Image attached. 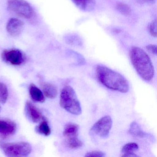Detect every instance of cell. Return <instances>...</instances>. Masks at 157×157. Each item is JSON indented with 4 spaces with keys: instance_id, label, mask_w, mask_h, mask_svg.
Segmentation results:
<instances>
[{
    "instance_id": "obj_1",
    "label": "cell",
    "mask_w": 157,
    "mask_h": 157,
    "mask_svg": "<svg viewBox=\"0 0 157 157\" xmlns=\"http://www.w3.org/2000/svg\"><path fill=\"white\" fill-rule=\"evenodd\" d=\"M96 73L99 81L106 88L123 93L129 90L128 82L120 73L101 65L97 66Z\"/></svg>"
},
{
    "instance_id": "obj_17",
    "label": "cell",
    "mask_w": 157,
    "mask_h": 157,
    "mask_svg": "<svg viewBox=\"0 0 157 157\" xmlns=\"http://www.w3.org/2000/svg\"><path fill=\"white\" fill-rule=\"evenodd\" d=\"M67 146L71 149H78L82 146V143L78 137L68 138L66 140Z\"/></svg>"
},
{
    "instance_id": "obj_18",
    "label": "cell",
    "mask_w": 157,
    "mask_h": 157,
    "mask_svg": "<svg viewBox=\"0 0 157 157\" xmlns=\"http://www.w3.org/2000/svg\"><path fill=\"white\" fill-rule=\"evenodd\" d=\"M116 10L122 15L127 16L131 13L130 7L124 2H118L116 4Z\"/></svg>"
},
{
    "instance_id": "obj_22",
    "label": "cell",
    "mask_w": 157,
    "mask_h": 157,
    "mask_svg": "<svg viewBox=\"0 0 157 157\" xmlns=\"http://www.w3.org/2000/svg\"><path fill=\"white\" fill-rule=\"evenodd\" d=\"M157 21L156 19L152 21L148 25L149 33L153 37H156L157 36Z\"/></svg>"
},
{
    "instance_id": "obj_15",
    "label": "cell",
    "mask_w": 157,
    "mask_h": 157,
    "mask_svg": "<svg viewBox=\"0 0 157 157\" xmlns=\"http://www.w3.org/2000/svg\"><path fill=\"white\" fill-rule=\"evenodd\" d=\"M43 90L44 94L48 98L54 99L57 95V89L51 83H44L43 85Z\"/></svg>"
},
{
    "instance_id": "obj_16",
    "label": "cell",
    "mask_w": 157,
    "mask_h": 157,
    "mask_svg": "<svg viewBox=\"0 0 157 157\" xmlns=\"http://www.w3.org/2000/svg\"><path fill=\"white\" fill-rule=\"evenodd\" d=\"M36 131L38 134L44 136H48L51 134V129L48 125L47 121L43 120L40 124L36 126Z\"/></svg>"
},
{
    "instance_id": "obj_2",
    "label": "cell",
    "mask_w": 157,
    "mask_h": 157,
    "mask_svg": "<svg viewBox=\"0 0 157 157\" xmlns=\"http://www.w3.org/2000/svg\"><path fill=\"white\" fill-rule=\"evenodd\" d=\"M130 58L139 75L144 80L150 81L154 77V69L147 54L140 48L134 47L130 49Z\"/></svg>"
},
{
    "instance_id": "obj_8",
    "label": "cell",
    "mask_w": 157,
    "mask_h": 157,
    "mask_svg": "<svg viewBox=\"0 0 157 157\" xmlns=\"http://www.w3.org/2000/svg\"><path fill=\"white\" fill-rule=\"evenodd\" d=\"M24 23L16 18H11L7 23L6 29L8 33L13 37L19 36L22 32Z\"/></svg>"
},
{
    "instance_id": "obj_19",
    "label": "cell",
    "mask_w": 157,
    "mask_h": 157,
    "mask_svg": "<svg viewBox=\"0 0 157 157\" xmlns=\"http://www.w3.org/2000/svg\"><path fill=\"white\" fill-rule=\"evenodd\" d=\"M67 43L71 45L80 46L82 44V40L77 35L71 34L66 37Z\"/></svg>"
},
{
    "instance_id": "obj_12",
    "label": "cell",
    "mask_w": 157,
    "mask_h": 157,
    "mask_svg": "<svg viewBox=\"0 0 157 157\" xmlns=\"http://www.w3.org/2000/svg\"><path fill=\"white\" fill-rule=\"evenodd\" d=\"M29 92L31 98L34 101L40 103H43L45 101V97L44 94L34 84H32L30 85Z\"/></svg>"
},
{
    "instance_id": "obj_14",
    "label": "cell",
    "mask_w": 157,
    "mask_h": 157,
    "mask_svg": "<svg viewBox=\"0 0 157 157\" xmlns=\"http://www.w3.org/2000/svg\"><path fill=\"white\" fill-rule=\"evenodd\" d=\"M79 128V126L77 124L69 123L64 128L63 135L66 138L78 137Z\"/></svg>"
},
{
    "instance_id": "obj_10",
    "label": "cell",
    "mask_w": 157,
    "mask_h": 157,
    "mask_svg": "<svg viewBox=\"0 0 157 157\" xmlns=\"http://www.w3.org/2000/svg\"><path fill=\"white\" fill-rule=\"evenodd\" d=\"M16 124L12 121L0 120V135L3 136H9L15 133Z\"/></svg>"
},
{
    "instance_id": "obj_24",
    "label": "cell",
    "mask_w": 157,
    "mask_h": 157,
    "mask_svg": "<svg viewBox=\"0 0 157 157\" xmlns=\"http://www.w3.org/2000/svg\"><path fill=\"white\" fill-rule=\"evenodd\" d=\"M146 48L150 53H151L153 55H157V46L155 45L150 44L147 46Z\"/></svg>"
},
{
    "instance_id": "obj_26",
    "label": "cell",
    "mask_w": 157,
    "mask_h": 157,
    "mask_svg": "<svg viewBox=\"0 0 157 157\" xmlns=\"http://www.w3.org/2000/svg\"><path fill=\"white\" fill-rule=\"evenodd\" d=\"M137 155H136L134 153H125V154H123V155H122V157H137Z\"/></svg>"
},
{
    "instance_id": "obj_21",
    "label": "cell",
    "mask_w": 157,
    "mask_h": 157,
    "mask_svg": "<svg viewBox=\"0 0 157 157\" xmlns=\"http://www.w3.org/2000/svg\"><path fill=\"white\" fill-rule=\"evenodd\" d=\"M139 149L138 145L136 143H128L124 145L122 149L123 154L134 153Z\"/></svg>"
},
{
    "instance_id": "obj_3",
    "label": "cell",
    "mask_w": 157,
    "mask_h": 157,
    "mask_svg": "<svg viewBox=\"0 0 157 157\" xmlns=\"http://www.w3.org/2000/svg\"><path fill=\"white\" fill-rule=\"evenodd\" d=\"M59 103L60 106L69 113L75 115H79L81 114L80 103L75 90L71 86H65L62 89Z\"/></svg>"
},
{
    "instance_id": "obj_7",
    "label": "cell",
    "mask_w": 157,
    "mask_h": 157,
    "mask_svg": "<svg viewBox=\"0 0 157 157\" xmlns=\"http://www.w3.org/2000/svg\"><path fill=\"white\" fill-rule=\"evenodd\" d=\"M2 59L6 63L13 66L21 65L25 61V57L22 52L19 49L5 50L2 55Z\"/></svg>"
},
{
    "instance_id": "obj_9",
    "label": "cell",
    "mask_w": 157,
    "mask_h": 157,
    "mask_svg": "<svg viewBox=\"0 0 157 157\" xmlns=\"http://www.w3.org/2000/svg\"><path fill=\"white\" fill-rule=\"evenodd\" d=\"M25 110L26 115L33 123H38L44 119L41 112L35 105L30 101H27L26 103Z\"/></svg>"
},
{
    "instance_id": "obj_20",
    "label": "cell",
    "mask_w": 157,
    "mask_h": 157,
    "mask_svg": "<svg viewBox=\"0 0 157 157\" xmlns=\"http://www.w3.org/2000/svg\"><path fill=\"white\" fill-rule=\"evenodd\" d=\"M9 92L7 86L4 83L0 82V102L5 103L8 100Z\"/></svg>"
},
{
    "instance_id": "obj_6",
    "label": "cell",
    "mask_w": 157,
    "mask_h": 157,
    "mask_svg": "<svg viewBox=\"0 0 157 157\" xmlns=\"http://www.w3.org/2000/svg\"><path fill=\"white\" fill-rule=\"evenodd\" d=\"M112 124L113 121L111 117L106 116L95 123L92 127L91 131L101 137L106 138L109 135Z\"/></svg>"
},
{
    "instance_id": "obj_25",
    "label": "cell",
    "mask_w": 157,
    "mask_h": 157,
    "mask_svg": "<svg viewBox=\"0 0 157 157\" xmlns=\"http://www.w3.org/2000/svg\"><path fill=\"white\" fill-rule=\"evenodd\" d=\"M138 3L140 4H152L156 2V0H136Z\"/></svg>"
},
{
    "instance_id": "obj_23",
    "label": "cell",
    "mask_w": 157,
    "mask_h": 157,
    "mask_svg": "<svg viewBox=\"0 0 157 157\" xmlns=\"http://www.w3.org/2000/svg\"><path fill=\"white\" fill-rule=\"evenodd\" d=\"M105 154L102 151H90L86 153L85 157H103L105 156Z\"/></svg>"
},
{
    "instance_id": "obj_11",
    "label": "cell",
    "mask_w": 157,
    "mask_h": 157,
    "mask_svg": "<svg viewBox=\"0 0 157 157\" xmlns=\"http://www.w3.org/2000/svg\"><path fill=\"white\" fill-rule=\"evenodd\" d=\"M75 5L82 10L90 12L94 9L95 0H71Z\"/></svg>"
},
{
    "instance_id": "obj_27",
    "label": "cell",
    "mask_w": 157,
    "mask_h": 157,
    "mask_svg": "<svg viewBox=\"0 0 157 157\" xmlns=\"http://www.w3.org/2000/svg\"><path fill=\"white\" fill-rule=\"evenodd\" d=\"M0 110H1V106H0Z\"/></svg>"
},
{
    "instance_id": "obj_13",
    "label": "cell",
    "mask_w": 157,
    "mask_h": 157,
    "mask_svg": "<svg viewBox=\"0 0 157 157\" xmlns=\"http://www.w3.org/2000/svg\"><path fill=\"white\" fill-rule=\"evenodd\" d=\"M129 132L131 135L135 137L140 138H151V136L147 133H145L140 128L138 124L136 122L131 123L129 129Z\"/></svg>"
},
{
    "instance_id": "obj_5",
    "label": "cell",
    "mask_w": 157,
    "mask_h": 157,
    "mask_svg": "<svg viewBox=\"0 0 157 157\" xmlns=\"http://www.w3.org/2000/svg\"><path fill=\"white\" fill-rule=\"evenodd\" d=\"M8 8L10 11L25 19H31L34 15L33 7L24 0H9Z\"/></svg>"
},
{
    "instance_id": "obj_4",
    "label": "cell",
    "mask_w": 157,
    "mask_h": 157,
    "mask_svg": "<svg viewBox=\"0 0 157 157\" xmlns=\"http://www.w3.org/2000/svg\"><path fill=\"white\" fill-rule=\"evenodd\" d=\"M0 148L9 157H26L32 151V146L25 142L0 143Z\"/></svg>"
}]
</instances>
